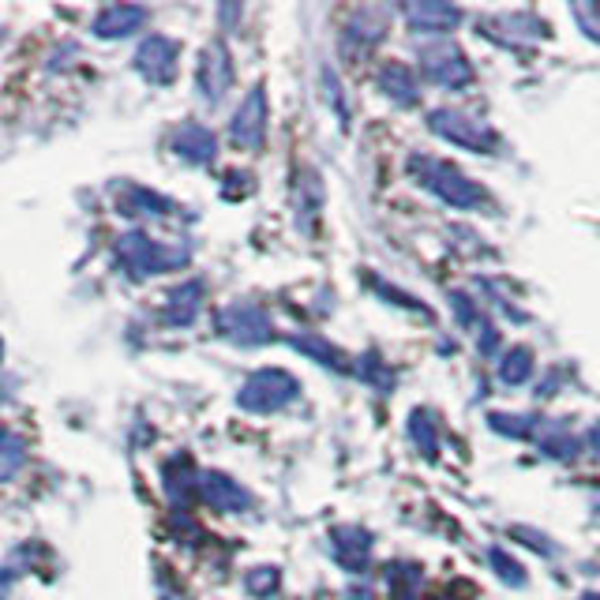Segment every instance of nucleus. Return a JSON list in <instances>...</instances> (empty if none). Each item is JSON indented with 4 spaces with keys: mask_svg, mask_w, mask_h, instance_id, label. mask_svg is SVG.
I'll return each instance as SVG.
<instances>
[{
    "mask_svg": "<svg viewBox=\"0 0 600 600\" xmlns=\"http://www.w3.org/2000/svg\"><path fill=\"white\" fill-rule=\"evenodd\" d=\"M410 173L416 177V185L428 188L432 196H439L447 207H458V211H477L488 199L477 180H470L458 165L439 162V158H428V154L410 158Z\"/></svg>",
    "mask_w": 600,
    "mask_h": 600,
    "instance_id": "obj_1",
    "label": "nucleus"
},
{
    "mask_svg": "<svg viewBox=\"0 0 600 600\" xmlns=\"http://www.w3.org/2000/svg\"><path fill=\"white\" fill-rule=\"evenodd\" d=\"M113 252H116V263L124 266V274H132V278H154V274L185 266L191 248H170L162 240L147 237V233H121Z\"/></svg>",
    "mask_w": 600,
    "mask_h": 600,
    "instance_id": "obj_2",
    "label": "nucleus"
},
{
    "mask_svg": "<svg viewBox=\"0 0 600 600\" xmlns=\"http://www.w3.org/2000/svg\"><path fill=\"white\" fill-rule=\"evenodd\" d=\"M300 395V379L286 368H260L252 372L237 390V405L245 413H278L289 402H297Z\"/></svg>",
    "mask_w": 600,
    "mask_h": 600,
    "instance_id": "obj_3",
    "label": "nucleus"
},
{
    "mask_svg": "<svg viewBox=\"0 0 600 600\" xmlns=\"http://www.w3.org/2000/svg\"><path fill=\"white\" fill-rule=\"evenodd\" d=\"M214 330L222 338H229L233 346H266L274 341V323L266 315V308L252 304V300H237V304H225L218 315H214Z\"/></svg>",
    "mask_w": 600,
    "mask_h": 600,
    "instance_id": "obj_4",
    "label": "nucleus"
},
{
    "mask_svg": "<svg viewBox=\"0 0 600 600\" xmlns=\"http://www.w3.org/2000/svg\"><path fill=\"white\" fill-rule=\"evenodd\" d=\"M428 128L436 132L447 143H458L465 150H477V154H496L499 150V136L496 128H488L485 121L458 110H432L428 113Z\"/></svg>",
    "mask_w": 600,
    "mask_h": 600,
    "instance_id": "obj_5",
    "label": "nucleus"
},
{
    "mask_svg": "<svg viewBox=\"0 0 600 600\" xmlns=\"http://www.w3.org/2000/svg\"><path fill=\"white\" fill-rule=\"evenodd\" d=\"M233 57L222 41H211V46L199 53V64H196V87L203 95V102L218 105L233 87Z\"/></svg>",
    "mask_w": 600,
    "mask_h": 600,
    "instance_id": "obj_6",
    "label": "nucleus"
},
{
    "mask_svg": "<svg viewBox=\"0 0 600 600\" xmlns=\"http://www.w3.org/2000/svg\"><path fill=\"white\" fill-rule=\"evenodd\" d=\"M421 64H424V75H428V79L436 83V87H443V90H462L465 83L473 79V64L465 61L462 49L450 46V41L424 49Z\"/></svg>",
    "mask_w": 600,
    "mask_h": 600,
    "instance_id": "obj_7",
    "label": "nucleus"
},
{
    "mask_svg": "<svg viewBox=\"0 0 600 600\" xmlns=\"http://www.w3.org/2000/svg\"><path fill=\"white\" fill-rule=\"evenodd\" d=\"M266 121H271V110H266V90L252 87L248 98L240 102V110L233 113L229 136L240 150H260L266 143Z\"/></svg>",
    "mask_w": 600,
    "mask_h": 600,
    "instance_id": "obj_8",
    "label": "nucleus"
},
{
    "mask_svg": "<svg viewBox=\"0 0 600 600\" xmlns=\"http://www.w3.org/2000/svg\"><path fill=\"white\" fill-rule=\"evenodd\" d=\"M177 61H180L177 41L165 35H150L143 46L136 49V72L143 75L147 83H158V87H170V83L177 79Z\"/></svg>",
    "mask_w": 600,
    "mask_h": 600,
    "instance_id": "obj_9",
    "label": "nucleus"
},
{
    "mask_svg": "<svg viewBox=\"0 0 600 600\" xmlns=\"http://www.w3.org/2000/svg\"><path fill=\"white\" fill-rule=\"evenodd\" d=\"M113 199H116V214L124 218H180V207L173 199L158 196L143 185H116L113 188Z\"/></svg>",
    "mask_w": 600,
    "mask_h": 600,
    "instance_id": "obj_10",
    "label": "nucleus"
},
{
    "mask_svg": "<svg viewBox=\"0 0 600 600\" xmlns=\"http://www.w3.org/2000/svg\"><path fill=\"white\" fill-rule=\"evenodd\" d=\"M199 496H203V503H211L214 511H222V514L252 511V491L240 488L237 480L225 477V473H199Z\"/></svg>",
    "mask_w": 600,
    "mask_h": 600,
    "instance_id": "obj_11",
    "label": "nucleus"
},
{
    "mask_svg": "<svg viewBox=\"0 0 600 600\" xmlns=\"http://www.w3.org/2000/svg\"><path fill=\"white\" fill-rule=\"evenodd\" d=\"M405 23L416 35H447L450 27L462 23V12L443 0H416V4H405Z\"/></svg>",
    "mask_w": 600,
    "mask_h": 600,
    "instance_id": "obj_12",
    "label": "nucleus"
},
{
    "mask_svg": "<svg viewBox=\"0 0 600 600\" xmlns=\"http://www.w3.org/2000/svg\"><path fill=\"white\" fill-rule=\"evenodd\" d=\"M335 540V555L338 563L346 566L349 574H364L368 571V560H372V533L361 529V525H338L330 533Z\"/></svg>",
    "mask_w": 600,
    "mask_h": 600,
    "instance_id": "obj_13",
    "label": "nucleus"
},
{
    "mask_svg": "<svg viewBox=\"0 0 600 600\" xmlns=\"http://www.w3.org/2000/svg\"><path fill=\"white\" fill-rule=\"evenodd\" d=\"M173 150H177V154L191 165H207V162H214V154H218V139H214L211 128L188 121V124H180V128L173 132Z\"/></svg>",
    "mask_w": 600,
    "mask_h": 600,
    "instance_id": "obj_14",
    "label": "nucleus"
},
{
    "mask_svg": "<svg viewBox=\"0 0 600 600\" xmlns=\"http://www.w3.org/2000/svg\"><path fill=\"white\" fill-rule=\"evenodd\" d=\"M147 23V8L139 4H110L95 15V35L98 38H128Z\"/></svg>",
    "mask_w": 600,
    "mask_h": 600,
    "instance_id": "obj_15",
    "label": "nucleus"
},
{
    "mask_svg": "<svg viewBox=\"0 0 600 600\" xmlns=\"http://www.w3.org/2000/svg\"><path fill=\"white\" fill-rule=\"evenodd\" d=\"M375 83H379V90L395 105H416V102H421V90H416V75L410 72V64L387 61L379 68V75H375Z\"/></svg>",
    "mask_w": 600,
    "mask_h": 600,
    "instance_id": "obj_16",
    "label": "nucleus"
},
{
    "mask_svg": "<svg viewBox=\"0 0 600 600\" xmlns=\"http://www.w3.org/2000/svg\"><path fill=\"white\" fill-rule=\"evenodd\" d=\"M199 308H203V282H185V286H177L170 293L162 308V323H170V327H188V323H196Z\"/></svg>",
    "mask_w": 600,
    "mask_h": 600,
    "instance_id": "obj_17",
    "label": "nucleus"
},
{
    "mask_svg": "<svg viewBox=\"0 0 600 600\" xmlns=\"http://www.w3.org/2000/svg\"><path fill=\"white\" fill-rule=\"evenodd\" d=\"M165 491H170L177 503H185L191 491H199V473H196V465H191V458L177 454L165 462Z\"/></svg>",
    "mask_w": 600,
    "mask_h": 600,
    "instance_id": "obj_18",
    "label": "nucleus"
},
{
    "mask_svg": "<svg viewBox=\"0 0 600 600\" xmlns=\"http://www.w3.org/2000/svg\"><path fill=\"white\" fill-rule=\"evenodd\" d=\"M293 349H300V353H308L312 361L327 364V368H335V372H349V357L341 353L338 346H330L327 338H320V335H297Z\"/></svg>",
    "mask_w": 600,
    "mask_h": 600,
    "instance_id": "obj_19",
    "label": "nucleus"
},
{
    "mask_svg": "<svg viewBox=\"0 0 600 600\" xmlns=\"http://www.w3.org/2000/svg\"><path fill=\"white\" fill-rule=\"evenodd\" d=\"M23 465H27V443H23V436L0 428V485L20 477Z\"/></svg>",
    "mask_w": 600,
    "mask_h": 600,
    "instance_id": "obj_20",
    "label": "nucleus"
},
{
    "mask_svg": "<svg viewBox=\"0 0 600 600\" xmlns=\"http://www.w3.org/2000/svg\"><path fill=\"white\" fill-rule=\"evenodd\" d=\"M405 432H410L413 447L421 450L424 458H436L439 454V432H436V421L428 416V410H413L410 424H405Z\"/></svg>",
    "mask_w": 600,
    "mask_h": 600,
    "instance_id": "obj_21",
    "label": "nucleus"
},
{
    "mask_svg": "<svg viewBox=\"0 0 600 600\" xmlns=\"http://www.w3.org/2000/svg\"><path fill=\"white\" fill-rule=\"evenodd\" d=\"M533 375V353L525 346H514L507 349V357L499 361V379L511 383V387H518V383H525Z\"/></svg>",
    "mask_w": 600,
    "mask_h": 600,
    "instance_id": "obj_22",
    "label": "nucleus"
},
{
    "mask_svg": "<svg viewBox=\"0 0 600 600\" xmlns=\"http://www.w3.org/2000/svg\"><path fill=\"white\" fill-rule=\"evenodd\" d=\"M361 375L372 383V387H379V390H390V387H395V372H390L387 364H383L375 353H368V357L361 361Z\"/></svg>",
    "mask_w": 600,
    "mask_h": 600,
    "instance_id": "obj_23",
    "label": "nucleus"
},
{
    "mask_svg": "<svg viewBox=\"0 0 600 600\" xmlns=\"http://www.w3.org/2000/svg\"><path fill=\"white\" fill-rule=\"evenodd\" d=\"M278 571H274V566H255L252 574H248V593H255V597H271L274 589H278Z\"/></svg>",
    "mask_w": 600,
    "mask_h": 600,
    "instance_id": "obj_24",
    "label": "nucleus"
},
{
    "mask_svg": "<svg viewBox=\"0 0 600 600\" xmlns=\"http://www.w3.org/2000/svg\"><path fill=\"white\" fill-rule=\"evenodd\" d=\"M491 566H496V574L507 582V586H525V574L522 566L511 560V555L503 552V548H491Z\"/></svg>",
    "mask_w": 600,
    "mask_h": 600,
    "instance_id": "obj_25",
    "label": "nucleus"
},
{
    "mask_svg": "<svg viewBox=\"0 0 600 600\" xmlns=\"http://www.w3.org/2000/svg\"><path fill=\"white\" fill-rule=\"evenodd\" d=\"M450 300H454V312H458V320H462L465 327H470V323H477V308L465 304V300H470V297H465V293H454Z\"/></svg>",
    "mask_w": 600,
    "mask_h": 600,
    "instance_id": "obj_26",
    "label": "nucleus"
},
{
    "mask_svg": "<svg viewBox=\"0 0 600 600\" xmlns=\"http://www.w3.org/2000/svg\"><path fill=\"white\" fill-rule=\"evenodd\" d=\"M12 586H15V574L12 571H0V600H8Z\"/></svg>",
    "mask_w": 600,
    "mask_h": 600,
    "instance_id": "obj_27",
    "label": "nucleus"
},
{
    "mask_svg": "<svg viewBox=\"0 0 600 600\" xmlns=\"http://www.w3.org/2000/svg\"><path fill=\"white\" fill-rule=\"evenodd\" d=\"M0 357H4V346H0Z\"/></svg>",
    "mask_w": 600,
    "mask_h": 600,
    "instance_id": "obj_28",
    "label": "nucleus"
}]
</instances>
